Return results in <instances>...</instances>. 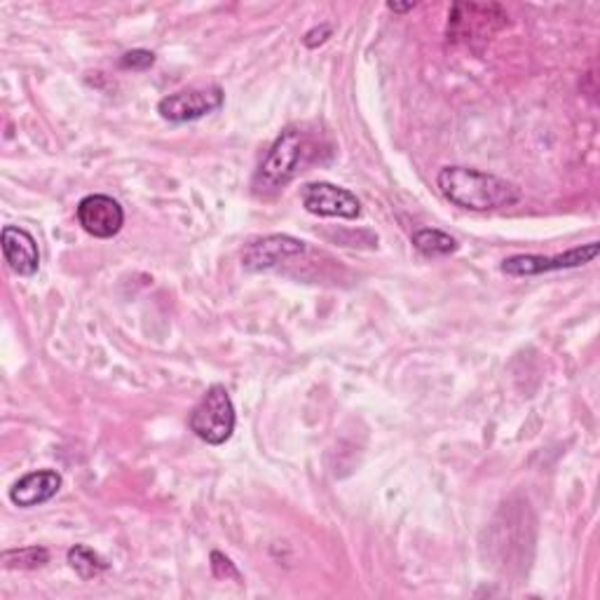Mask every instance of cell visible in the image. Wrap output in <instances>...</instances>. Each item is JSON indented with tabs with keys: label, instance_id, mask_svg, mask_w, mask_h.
Instances as JSON below:
<instances>
[{
	"label": "cell",
	"instance_id": "cell-11",
	"mask_svg": "<svg viewBox=\"0 0 600 600\" xmlns=\"http://www.w3.org/2000/svg\"><path fill=\"white\" fill-rule=\"evenodd\" d=\"M413 247L427 258H442L457 251L455 239L448 232L436 228H423L413 232Z\"/></svg>",
	"mask_w": 600,
	"mask_h": 600
},
{
	"label": "cell",
	"instance_id": "cell-5",
	"mask_svg": "<svg viewBox=\"0 0 600 600\" xmlns=\"http://www.w3.org/2000/svg\"><path fill=\"white\" fill-rule=\"evenodd\" d=\"M226 94L221 87H205V90H184L165 96L157 104L159 117L169 120V123H193L205 115L216 113L224 106Z\"/></svg>",
	"mask_w": 600,
	"mask_h": 600
},
{
	"label": "cell",
	"instance_id": "cell-9",
	"mask_svg": "<svg viewBox=\"0 0 600 600\" xmlns=\"http://www.w3.org/2000/svg\"><path fill=\"white\" fill-rule=\"evenodd\" d=\"M0 247H3L6 263L19 277H31L40 268V251L31 232L17 226H6L0 235Z\"/></svg>",
	"mask_w": 600,
	"mask_h": 600
},
{
	"label": "cell",
	"instance_id": "cell-8",
	"mask_svg": "<svg viewBox=\"0 0 600 600\" xmlns=\"http://www.w3.org/2000/svg\"><path fill=\"white\" fill-rule=\"evenodd\" d=\"M306 251V242L291 237V235H268L251 242L242 254V266L251 272L272 270L277 266L287 263L289 258L300 256Z\"/></svg>",
	"mask_w": 600,
	"mask_h": 600
},
{
	"label": "cell",
	"instance_id": "cell-4",
	"mask_svg": "<svg viewBox=\"0 0 600 600\" xmlns=\"http://www.w3.org/2000/svg\"><path fill=\"white\" fill-rule=\"evenodd\" d=\"M598 251H600V245L589 242L558 256L521 254V256L507 258V261L503 263V272L509 277H532V275H545V272H556V270H570V268H579V266L596 261Z\"/></svg>",
	"mask_w": 600,
	"mask_h": 600
},
{
	"label": "cell",
	"instance_id": "cell-17",
	"mask_svg": "<svg viewBox=\"0 0 600 600\" xmlns=\"http://www.w3.org/2000/svg\"><path fill=\"white\" fill-rule=\"evenodd\" d=\"M387 8H390L392 12H408V10H413L415 6H413V3H408V6H396V3H390Z\"/></svg>",
	"mask_w": 600,
	"mask_h": 600
},
{
	"label": "cell",
	"instance_id": "cell-6",
	"mask_svg": "<svg viewBox=\"0 0 600 600\" xmlns=\"http://www.w3.org/2000/svg\"><path fill=\"white\" fill-rule=\"evenodd\" d=\"M300 199H303V207L314 216L348 218V221L362 216V203H359L356 195L333 184H308L300 190Z\"/></svg>",
	"mask_w": 600,
	"mask_h": 600
},
{
	"label": "cell",
	"instance_id": "cell-7",
	"mask_svg": "<svg viewBox=\"0 0 600 600\" xmlns=\"http://www.w3.org/2000/svg\"><path fill=\"white\" fill-rule=\"evenodd\" d=\"M77 224L96 239H111L125 226V211L108 195H87L77 205Z\"/></svg>",
	"mask_w": 600,
	"mask_h": 600
},
{
	"label": "cell",
	"instance_id": "cell-1",
	"mask_svg": "<svg viewBox=\"0 0 600 600\" xmlns=\"http://www.w3.org/2000/svg\"><path fill=\"white\" fill-rule=\"evenodd\" d=\"M436 184L448 203L469 211L503 209L521 199V190L507 178L472 167H444L436 176Z\"/></svg>",
	"mask_w": 600,
	"mask_h": 600
},
{
	"label": "cell",
	"instance_id": "cell-2",
	"mask_svg": "<svg viewBox=\"0 0 600 600\" xmlns=\"http://www.w3.org/2000/svg\"><path fill=\"white\" fill-rule=\"evenodd\" d=\"M310 153H312V146L308 142L306 132H300L296 127L285 130L277 136V142L268 151L261 167H258L256 178H254V188L258 193L285 188L300 172V167L306 165Z\"/></svg>",
	"mask_w": 600,
	"mask_h": 600
},
{
	"label": "cell",
	"instance_id": "cell-15",
	"mask_svg": "<svg viewBox=\"0 0 600 600\" xmlns=\"http://www.w3.org/2000/svg\"><path fill=\"white\" fill-rule=\"evenodd\" d=\"M211 568H214V575H216L218 579H228V577L239 579L237 568L232 566L230 558H226L224 554H218V551H214V554H211Z\"/></svg>",
	"mask_w": 600,
	"mask_h": 600
},
{
	"label": "cell",
	"instance_id": "cell-3",
	"mask_svg": "<svg viewBox=\"0 0 600 600\" xmlns=\"http://www.w3.org/2000/svg\"><path fill=\"white\" fill-rule=\"evenodd\" d=\"M190 432L209 446H224L235 432V406L224 385H211L188 417Z\"/></svg>",
	"mask_w": 600,
	"mask_h": 600
},
{
	"label": "cell",
	"instance_id": "cell-14",
	"mask_svg": "<svg viewBox=\"0 0 600 600\" xmlns=\"http://www.w3.org/2000/svg\"><path fill=\"white\" fill-rule=\"evenodd\" d=\"M153 64H155V54L148 50H132V52L123 54V59H120V66L132 69V71H146Z\"/></svg>",
	"mask_w": 600,
	"mask_h": 600
},
{
	"label": "cell",
	"instance_id": "cell-13",
	"mask_svg": "<svg viewBox=\"0 0 600 600\" xmlns=\"http://www.w3.org/2000/svg\"><path fill=\"white\" fill-rule=\"evenodd\" d=\"M50 563V551L43 547L12 549L3 554V566L10 570H35Z\"/></svg>",
	"mask_w": 600,
	"mask_h": 600
},
{
	"label": "cell",
	"instance_id": "cell-10",
	"mask_svg": "<svg viewBox=\"0 0 600 600\" xmlns=\"http://www.w3.org/2000/svg\"><path fill=\"white\" fill-rule=\"evenodd\" d=\"M62 474L54 469H40V472H31L27 476L19 478V482L10 488V499L12 505L22 507V509H31L38 505H45L50 499L62 490Z\"/></svg>",
	"mask_w": 600,
	"mask_h": 600
},
{
	"label": "cell",
	"instance_id": "cell-12",
	"mask_svg": "<svg viewBox=\"0 0 600 600\" xmlns=\"http://www.w3.org/2000/svg\"><path fill=\"white\" fill-rule=\"evenodd\" d=\"M69 566L77 572L80 579H96L99 575H104L108 570V563L104 558L83 545H75L73 549H69Z\"/></svg>",
	"mask_w": 600,
	"mask_h": 600
},
{
	"label": "cell",
	"instance_id": "cell-16",
	"mask_svg": "<svg viewBox=\"0 0 600 600\" xmlns=\"http://www.w3.org/2000/svg\"><path fill=\"white\" fill-rule=\"evenodd\" d=\"M331 35V27H319V29H312L308 35H306V45L308 48H317V45H322L327 43V38Z\"/></svg>",
	"mask_w": 600,
	"mask_h": 600
}]
</instances>
